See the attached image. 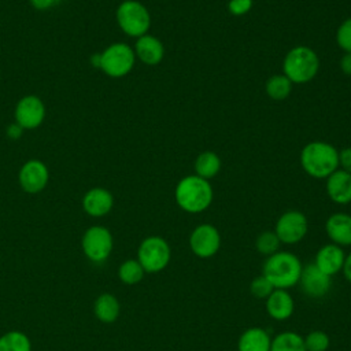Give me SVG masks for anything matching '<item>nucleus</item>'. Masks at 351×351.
Instances as JSON below:
<instances>
[{
    "label": "nucleus",
    "mask_w": 351,
    "mask_h": 351,
    "mask_svg": "<svg viewBox=\"0 0 351 351\" xmlns=\"http://www.w3.org/2000/svg\"><path fill=\"white\" fill-rule=\"evenodd\" d=\"M299 258L288 251H277L267 256L263 265V274L274 289H288L299 282L302 274Z\"/></svg>",
    "instance_id": "nucleus-1"
},
{
    "label": "nucleus",
    "mask_w": 351,
    "mask_h": 351,
    "mask_svg": "<svg viewBox=\"0 0 351 351\" xmlns=\"http://www.w3.org/2000/svg\"><path fill=\"white\" fill-rule=\"evenodd\" d=\"M303 170L314 178H328L339 167L337 149L324 141H313L300 152Z\"/></svg>",
    "instance_id": "nucleus-2"
},
{
    "label": "nucleus",
    "mask_w": 351,
    "mask_h": 351,
    "mask_svg": "<svg viewBox=\"0 0 351 351\" xmlns=\"http://www.w3.org/2000/svg\"><path fill=\"white\" fill-rule=\"evenodd\" d=\"M176 202L186 213H202L213 202L211 184L196 174L186 176L176 186Z\"/></svg>",
    "instance_id": "nucleus-3"
},
{
    "label": "nucleus",
    "mask_w": 351,
    "mask_h": 351,
    "mask_svg": "<svg viewBox=\"0 0 351 351\" xmlns=\"http://www.w3.org/2000/svg\"><path fill=\"white\" fill-rule=\"evenodd\" d=\"M319 69L317 53L304 45L292 48L282 63L284 75L292 84H306L311 81Z\"/></svg>",
    "instance_id": "nucleus-4"
},
{
    "label": "nucleus",
    "mask_w": 351,
    "mask_h": 351,
    "mask_svg": "<svg viewBox=\"0 0 351 351\" xmlns=\"http://www.w3.org/2000/svg\"><path fill=\"white\" fill-rule=\"evenodd\" d=\"M119 29L130 37H141L147 34L151 26V15L147 7L137 0L122 1L115 12Z\"/></svg>",
    "instance_id": "nucleus-5"
},
{
    "label": "nucleus",
    "mask_w": 351,
    "mask_h": 351,
    "mask_svg": "<svg viewBox=\"0 0 351 351\" xmlns=\"http://www.w3.org/2000/svg\"><path fill=\"white\" fill-rule=\"evenodd\" d=\"M134 63V49L125 43H114L100 52V70L111 78L128 75L133 70Z\"/></svg>",
    "instance_id": "nucleus-6"
},
{
    "label": "nucleus",
    "mask_w": 351,
    "mask_h": 351,
    "mask_svg": "<svg viewBox=\"0 0 351 351\" xmlns=\"http://www.w3.org/2000/svg\"><path fill=\"white\" fill-rule=\"evenodd\" d=\"M138 262L148 273L163 270L170 262V245L159 236H151L141 241L137 251Z\"/></svg>",
    "instance_id": "nucleus-7"
},
{
    "label": "nucleus",
    "mask_w": 351,
    "mask_h": 351,
    "mask_svg": "<svg viewBox=\"0 0 351 351\" xmlns=\"http://www.w3.org/2000/svg\"><path fill=\"white\" fill-rule=\"evenodd\" d=\"M45 112V104L38 96H23L15 106V123H18L23 130L37 129L44 122Z\"/></svg>",
    "instance_id": "nucleus-8"
},
{
    "label": "nucleus",
    "mask_w": 351,
    "mask_h": 351,
    "mask_svg": "<svg viewBox=\"0 0 351 351\" xmlns=\"http://www.w3.org/2000/svg\"><path fill=\"white\" fill-rule=\"evenodd\" d=\"M307 218L296 210L284 213L276 223V234L284 244H296L307 233Z\"/></svg>",
    "instance_id": "nucleus-9"
},
{
    "label": "nucleus",
    "mask_w": 351,
    "mask_h": 351,
    "mask_svg": "<svg viewBox=\"0 0 351 351\" xmlns=\"http://www.w3.org/2000/svg\"><path fill=\"white\" fill-rule=\"evenodd\" d=\"M85 255L93 262H103L112 250V236L104 226L89 228L82 237Z\"/></svg>",
    "instance_id": "nucleus-10"
},
{
    "label": "nucleus",
    "mask_w": 351,
    "mask_h": 351,
    "mask_svg": "<svg viewBox=\"0 0 351 351\" xmlns=\"http://www.w3.org/2000/svg\"><path fill=\"white\" fill-rule=\"evenodd\" d=\"M189 247L192 252L203 259L214 256L221 247V236L215 226L202 223L196 226L189 237Z\"/></svg>",
    "instance_id": "nucleus-11"
},
{
    "label": "nucleus",
    "mask_w": 351,
    "mask_h": 351,
    "mask_svg": "<svg viewBox=\"0 0 351 351\" xmlns=\"http://www.w3.org/2000/svg\"><path fill=\"white\" fill-rule=\"evenodd\" d=\"M18 181L27 193L41 192L49 181V170L40 159H30L22 165L18 173Z\"/></svg>",
    "instance_id": "nucleus-12"
},
{
    "label": "nucleus",
    "mask_w": 351,
    "mask_h": 351,
    "mask_svg": "<svg viewBox=\"0 0 351 351\" xmlns=\"http://www.w3.org/2000/svg\"><path fill=\"white\" fill-rule=\"evenodd\" d=\"M298 284L307 296L322 298L330 288V276L321 271L315 263H307L302 267V274Z\"/></svg>",
    "instance_id": "nucleus-13"
},
{
    "label": "nucleus",
    "mask_w": 351,
    "mask_h": 351,
    "mask_svg": "<svg viewBox=\"0 0 351 351\" xmlns=\"http://www.w3.org/2000/svg\"><path fill=\"white\" fill-rule=\"evenodd\" d=\"M114 197L106 188H92L82 197V207L86 214L92 217H103L111 211Z\"/></svg>",
    "instance_id": "nucleus-14"
},
{
    "label": "nucleus",
    "mask_w": 351,
    "mask_h": 351,
    "mask_svg": "<svg viewBox=\"0 0 351 351\" xmlns=\"http://www.w3.org/2000/svg\"><path fill=\"white\" fill-rule=\"evenodd\" d=\"M133 49L136 58L148 66H155L160 63L165 55V48L160 40L148 33L136 40Z\"/></svg>",
    "instance_id": "nucleus-15"
},
{
    "label": "nucleus",
    "mask_w": 351,
    "mask_h": 351,
    "mask_svg": "<svg viewBox=\"0 0 351 351\" xmlns=\"http://www.w3.org/2000/svg\"><path fill=\"white\" fill-rule=\"evenodd\" d=\"M346 255L340 245L337 244H326L321 247L315 255V266L328 276H333L343 269Z\"/></svg>",
    "instance_id": "nucleus-16"
},
{
    "label": "nucleus",
    "mask_w": 351,
    "mask_h": 351,
    "mask_svg": "<svg viewBox=\"0 0 351 351\" xmlns=\"http://www.w3.org/2000/svg\"><path fill=\"white\" fill-rule=\"evenodd\" d=\"M326 192L329 197L339 204L351 202V174L344 170H336L326 178Z\"/></svg>",
    "instance_id": "nucleus-17"
},
{
    "label": "nucleus",
    "mask_w": 351,
    "mask_h": 351,
    "mask_svg": "<svg viewBox=\"0 0 351 351\" xmlns=\"http://www.w3.org/2000/svg\"><path fill=\"white\" fill-rule=\"evenodd\" d=\"M325 229L333 244L351 245V215L344 213L332 214L326 219Z\"/></svg>",
    "instance_id": "nucleus-18"
},
{
    "label": "nucleus",
    "mask_w": 351,
    "mask_h": 351,
    "mask_svg": "<svg viewBox=\"0 0 351 351\" xmlns=\"http://www.w3.org/2000/svg\"><path fill=\"white\" fill-rule=\"evenodd\" d=\"M293 299L287 289H274L266 298V310L269 315L277 321L289 318L293 313Z\"/></svg>",
    "instance_id": "nucleus-19"
},
{
    "label": "nucleus",
    "mask_w": 351,
    "mask_h": 351,
    "mask_svg": "<svg viewBox=\"0 0 351 351\" xmlns=\"http://www.w3.org/2000/svg\"><path fill=\"white\" fill-rule=\"evenodd\" d=\"M271 339L262 328H250L241 333L237 341L239 351H270Z\"/></svg>",
    "instance_id": "nucleus-20"
},
{
    "label": "nucleus",
    "mask_w": 351,
    "mask_h": 351,
    "mask_svg": "<svg viewBox=\"0 0 351 351\" xmlns=\"http://www.w3.org/2000/svg\"><path fill=\"white\" fill-rule=\"evenodd\" d=\"M219 169H221V159L217 154H214L211 151L202 152L195 160L196 176H199L204 180H208V178H213L214 176H217Z\"/></svg>",
    "instance_id": "nucleus-21"
},
{
    "label": "nucleus",
    "mask_w": 351,
    "mask_h": 351,
    "mask_svg": "<svg viewBox=\"0 0 351 351\" xmlns=\"http://www.w3.org/2000/svg\"><path fill=\"white\" fill-rule=\"evenodd\" d=\"M95 314L103 322H114L119 315V303L115 296L104 293L96 299Z\"/></svg>",
    "instance_id": "nucleus-22"
},
{
    "label": "nucleus",
    "mask_w": 351,
    "mask_h": 351,
    "mask_svg": "<svg viewBox=\"0 0 351 351\" xmlns=\"http://www.w3.org/2000/svg\"><path fill=\"white\" fill-rule=\"evenodd\" d=\"M270 351H306L304 340L295 332H282L271 340Z\"/></svg>",
    "instance_id": "nucleus-23"
},
{
    "label": "nucleus",
    "mask_w": 351,
    "mask_h": 351,
    "mask_svg": "<svg viewBox=\"0 0 351 351\" xmlns=\"http://www.w3.org/2000/svg\"><path fill=\"white\" fill-rule=\"evenodd\" d=\"M265 89H266V93L271 99L282 100L289 96L291 89H292V82L284 74H277V75L270 77L266 81Z\"/></svg>",
    "instance_id": "nucleus-24"
},
{
    "label": "nucleus",
    "mask_w": 351,
    "mask_h": 351,
    "mask_svg": "<svg viewBox=\"0 0 351 351\" xmlns=\"http://www.w3.org/2000/svg\"><path fill=\"white\" fill-rule=\"evenodd\" d=\"M0 351H30V341L21 332H8L0 337Z\"/></svg>",
    "instance_id": "nucleus-25"
},
{
    "label": "nucleus",
    "mask_w": 351,
    "mask_h": 351,
    "mask_svg": "<svg viewBox=\"0 0 351 351\" xmlns=\"http://www.w3.org/2000/svg\"><path fill=\"white\" fill-rule=\"evenodd\" d=\"M118 273H119V278L125 284L132 285V284H137L138 281L143 280L145 270L143 269V266L140 265L138 261L129 259L121 265Z\"/></svg>",
    "instance_id": "nucleus-26"
},
{
    "label": "nucleus",
    "mask_w": 351,
    "mask_h": 351,
    "mask_svg": "<svg viewBox=\"0 0 351 351\" xmlns=\"http://www.w3.org/2000/svg\"><path fill=\"white\" fill-rule=\"evenodd\" d=\"M280 239L277 237L276 232H270V230H265L262 232L255 241V247L258 250V252H261L262 255H273L278 251L280 248Z\"/></svg>",
    "instance_id": "nucleus-27"
},
{
    "label": "nucleus",
    "mask_w": 351,
    "mask_h": 351,
    "mask_svg": "<svg viewBox=\"0 0 351 351\" xmlns=\"http://www.w3.org/2000/svg\"><path fill=\"white\" fill-rule=\"evenodd\" d=\"M303 340L306 351H326L329 348V336L322 330H313Z\"/></svg>",
    "instance_id": "nucleus-28"
},
{
    "label": "nucleus",
    "mask_w": 351,
    "mask_h": 351,
    "mask_svg": "<svg viewBox=\"0 0 351 351\" xmlns=\"http://www.w3.org/2000/svg\"><path fill=\"white\" fill-rule=\"evenodd\" d=\"M250 291L252 296L258 299H266L274 291V287L270 284V281L265 276H259L252 280L250 285Z\"/></svg>",
    "instance_id": "nucleus-29"
},
{
    "label": "nucleus",
    "mask_w": 351,
    "mask_h": 351,
    "mask_svg": "<svg viewBox=\"0 0 351 351\" xmlns=\"http://www.w3.org/2000/svg\"><path fill=\"white\" fill-rule=\"evenodd\" d=\"M336 41L344 52H351V18L346 19L336 32Z\"/></svg>",
    "instance_id": "nucleus-30"
},
{
    "label": "nucleus",
    "mask_w": 351,
    "mask_h": 351,
    "mask_svg": "<svg viewBox=\"0 0 351 351\" xmlns=\"http://www.w3.org/2000/svg\"><path fill=\"white\" fill-rule=\"evenodd\" d=\"M252 7V0H229L228 10L232 15L240 16L247 14Z\"/></svg>",
    "instance_id": "nucleus-31"
},
{
    "label": "nucleus",
    "mask_w": 351,
    "mask_h": 351,
    "mask_svg": "<svg viewBox=\"0 0 351 351\" xmlns=\"http://www.w3.org/2000/svg\"><path fill=\"white\" fill-rule=\"evenodd\" d=\"M339 166H341V170L351 174V147H347L339 152Z\"/></svg>",
    "instance_id": "nucleus-32"
},
{
    "label": "nucleus",
    "mask_w": 351,
    "mask_h": 351,
    "mask_svg": "<svg viewBox=\"0 0 351 351\" xmlns=\"http://www.w3.org/2000/svg\"><path fill=\"white\" fill-rule=\"evenodd\" d=\"M30 5L38 11H47L56 7L62 0H29Z\"/></svg>",
    "instance_id": "nucleus-33"
},
{
    "label": "nucleus",
    "mask_w": 351,
    "mask_h": 351,
    "mask_svg": "<svg viewBox=\"0 0 351 351\" xmlns=\"http://www.w3.org/2000/svg\"><path fill=\"white\" fill-rule=\"evenodd\" d=\"M22 133H23V129L18 125V123H11V125H8L7 126V130H5V134H7V137L8 138H11V140H18L21 136H22Z\"/></svg>",
    "instance_id": "nucleus-34"
},
{
    "label": "nucleus",
    "mask_w": 351,
    "mask_h": 351,
    "mask_svg": "<svg viewBox=\"0 0 351 351\" xmlns=\"http://www.w3.org/2000/svg\"><path fill=\"white\" fill-rule=\"evenodd\" d=\"M340 69L344 74L351 75V52H346L340 59Z\"/></svg>",
    "instance_id": "nucleus-35"
},
{
    "label": "nucleus",
    "mask_w": 351,
    "mask_h": 351,
    "mask_svg": "<svg viewBox=\"0 0 351 351\" xmlns=\"http://www.w3.org/2000/svg\"><path fill=\"white\" fill-rule=\"evenodd\" d=\"M343 274L344 277L351 282V252L346 256L344 259V265H343Z\"/></svg>",
    "instance_id": "nucleus-36"
},
{
    "label": "nucleus",
    "mask_w": 351,
    "mask_h": 351,
    "mask_svg": "<svg viewBox=\"0 0 351 351\" xmlns=\"http://www.w3.org/2000/svg\"><path fill=\"white\" fill-rule=\"evenodd\" d=\"M90 63H92V66H93V67L100 69V53H95V55H92V58H90Z\"/></svg>",
    "instance_id": "nucleus-37"
}]
</instances>
